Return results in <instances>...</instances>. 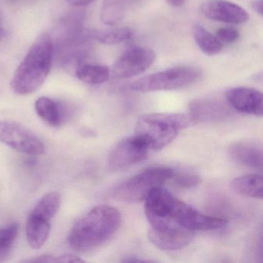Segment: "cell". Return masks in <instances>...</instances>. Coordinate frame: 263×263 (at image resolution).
<instances>
[{
	"label": "cell",
	"instance_id": "44dd1931",
	"mask_svg": "<svg viewBox=\"0 0 263 263\" xmlns=\"http://www.w3.org/2000/svg\"><path fill=\"white\" fill-rule=\"evenodd\" d=\"M61 204V194L57 192H49L38 201L30 213L51 221L59 211Z\"/></svg>",
	"mask_w": 263,
	"mask_h": 263
},
{
	"label": "cell",
	"instance_id": "d6986e66",
	"mask_svg": "<svg viewBox=\"0 0 263 263\" xmlns=\"http://www.w3.org/2000/svg\"><path fill=\"white\" fill-rule=\"evenodd\" d=\"M129 0H104L101 9V20L105 25L119 24L125 16Z\"/></svg>",
	"mask_w": 263,
	"mask_h": 263
},
{
	"label": "cell",
	"instance_id": "2e32d148",
	"mask_svg": "<svg viewBox=\"0 0 263 263\" xmlns=\"http://www.w3.org/2000/svg\"><path fill=\"white\" fill-rule=\"evenodd\" d=\"M36 115L50 127H58L64 120L62 107L56 101L47 97H41L35 102Z\"/></svg>",
	"mask_w": 263,
	"mask_h": 263
},
{
	"label": "cell",
	"instance_id": "4fadbf2b",
	"mask_svg": "<svg viewBox=\"0 0 263 263\" xmlns=\"http://www.w3.org/2000/svg\"><path fill=\"white\" fill-rule=\"evenodd\" d=\"M231 158L235 162L246 167L261 169L262 151L261 147L250 142L238 141L231 144L229 148Z\"/></svg>",
	"mask_w": 263,
	"mask_h": 263
},
{
	"label": "cell",
	"instance_id": "cb8c5ba5",
	"mask_svg": "<svg viewBox=\"0 0 263 263\" xmlns=\"http://www.w3.org/2000/svg\"><path fill=\"white\" fill-rule=\"evenodd\" d=\"M172 179H173L175 185L181 189H191L198 185L200 182V178L198 175L187 172L178 173H175V172Z\"/></svg>",
	"mask_w": 263,
	"mask_h": 263
},
{
	"label": "cell",
	"instance_id": "3957f363",
	"mask_svg": "<svg viewBox=\"0 0 263 263\" xmlns=\"http://www.w3.org/2000/svg\"><path fill=\"white\" fill-rule=\"evenodd\" d=\"M53 44L50 36L42 34L30 47L13 73L10 83L16 95L34 93L45 82L51 69Z\"/></svg>",
	"mask_w": 263,
	"mask_h": 263
},
{
	"label": "cell",
	"instance_id": "9c48e42d",
	"mask_svg": "<svg viewBox=\"0 0 263 263\" xmlns=\"http://www.w3.org/2000/svg\"><path fill=\"white\" fill-rule=\"evenodd\" d=\"M155 60L156 53L152 49L133 47L115 61L112 72L119 79H129L144 73Z\"/></svg>",
	"mask_w": 263,
	"mask_h": 263
},
{
	"label": "cell",
	"instance_id": "ba28073f",
	"mask_svg": "<svg viewBox=\"0 0 263 263\" xmlns=\"http://www.w3.org/2000/svg\"><path fill=\"white\" fill-rule=\"evenodd\" d=\"M150 151L145 140L138 135L123 139L116 144L109 155V169L119 171L138 164L147 158Z\"/></svg>",
	"mask_w": 263,
	"mask_h": 263
},
{
	"label": "cell",
	"instance_id": "9a60e30c",
	"mask_svg": "<svg viewBox=\"0 0 263 263\" xmlns=\"http://www.w3.org/2000/svg\"><path fill=\"white\" fill-rule=\"evenodd\" d=\"M192 121H209L226 115V108L221 104L209 100H196L189 105Z\"/></svg>",
	"mask_w": 263,
	"mask_h": 263
},
{
	"label": "cell",
	"instance_id": "4316f807",
	"mask_svg": "<svg viewBox=\"0 0 263 263\" xmlns=\"http://www.w3.org/2000/svg\"><path fill=\"white\" fill-rule=\"evenodd\" d=\"M252 7L255 13L262 16V0H254L252 3Z\"/></svg>",
	"mask_w": 263,
	"mask_h": 263
},
{
	"label": "cell",
	"instance_id": "7402d4cb",
	"mask_svg": "<svg viewBox=\"0 0 263 263\" xmlns=\"http://www.w3.org/2000/svg\"><path fill=\"white\" fill-rule=\"evenodd\" d=\"M92 36L101 44L116 45L130 39L132 30L127 27H116L93 32Z\"/></svg>",
	"mask_w": 263,
	"mask_h": 263
},
{
	"label": "cell",
	"instance_id": "6da1fadb",
	"mask_svg": "<svg viewBox=\"0 0 263 263\" xmlns=\"http://www.w3.org/2000/svg\"><path fill=\"white\" fill-rule=\"evenodd\" d=\"M144 201L146 217L152 229L156 230L183 228L195 232L216 230L227 224L224 218L201 213L163 187L154 189Z\"/></svg>",
	"mask_w": 263,
	"mask_h": 263
},
{
	"label": "cell",
	"instance_id": "d4e9b609",
	"mask_svg": "<svg viewBox=\"0 0 263 263\" xmlns=\"http://www.w3.org/2000/svg\"><path fill=\"white\" fill-rule=\"evenodd\" d=\"M216 37L224 44H233L239 38V33L233 27H222L216 31Z\"/></svg>",
	"mask_w": 263,
	"mask_h": 263
},
{
	"label": "cell",
	"instance_id": "8992f818",
	"mask_svg": "<svg viewBox=\"0 0 263 263\" xmlns=\"http://www.w3.org/2000/svg\"><path fill=\"white\" fill-rule=\"evenodd\" d=\"M201 76V71L195 67H173L144 77L134 82L130 87L141 93L178 90L192 85Z\"/></svg>",
	"mask_w": 263,
	"mask_h": 263
},
{
	"label": "cell",
	"instance_id": "7c38bea8",
	"mask_svg": "<svg viewBox=\"0 0 263 263\" xmlns=\"http://www.w3.org/2000/svg\"><path fill=\"white\" fill-rule=\"evenodd\" d=\"M195 232L175 228L167 230H156L151 229L148 232V239L151 242L161 250L177 251L189 245L193 239Z\"/></svg>",
	"mask_w": 263,
	"mask_h": 263
},
{
	"label": "cell",
	"instance_id": "e0dca14e",
	"mask_svg": "<svg viewBox=\"0 0 263 263\" xmlns=\"http://www.w3.org/2000/svg\"><path fill=\"white\" fill-rule=\"evenodd\" d=\"M237 193L254 198H262V177L258 174L243 175L235 178L231 183Z\"/></svg>",
	"mask_w": 263,
	"mask_h": 263
},
{
	"label": "cell",
	"instance_id": "277c9868",
	"mask_svg": "<svg viewBox=\"0 0 263 263\" xmlns=\"http://www.w3.org/2000/svg\"><path fill=\"white\" fill-rule=\"evenodd\" d=\"M190 117L181 113H158L138 118L136 135L145 140L151 150H161L190 125Z\"/></svg>",
	"mask_w": 263,
	"mask_h": 263
},
{
	"label": "cell",
	"instance_id": "5b68a950",
	"mask_svg": "<svg viewBox=\"0 0 263 263\" xmlns=\"http://www.w3.org/2000/svg\"><path fill=\"white\" fill-rule=\"evenodd\" d=\"M174 172L173 169L166 167L146 169L118 184L112 192V196L125 202L144 201L154 189L163 187L172 179Z\"/></svg>",
	"mask_w": 263,
	"mask_h": 263
},
{
	"label": "cell",
	"instance_id": "8fae6325",
	"mask_svg": "<svg viewBox=\"0 0 263 263\" xmlns=\"http://www.w3.org/2000/svg\"><path fill=\"white\" fill-rule=\"evenodd\" d=\"M226 98L235 110L242 113L261 117L263 97L261 92L251 87H234L226 92Z\"/></svg>",
	"mask_w": 263,
	"mask_h": 263
},
{
	"label": "cell",
	"instance_id": "52a82bcc",
	"mask_svg": "<svg viewBox=\"0 0 263 263\" xmlns=\"http://www.w3.org/2000/svg\"><path fill=\"white\" fill-rule=\"evenodd\" d=\"M0 143L29 155H42L46 152L45 145L37 136L14 121H0Z\"/></svg>",
	"mask_w": 263,
	"mask_h": 263
},
{
	"label": "cell",
	"instance_id": "ffe728a7",
	"mask_svg": "<svg viewBox=\"0 0 263 263\" xmlns=\"http://www.w3.org/2000/svg\"><path fill=\"white\" fill-rule=\"evenodd\" d=\"M194 39L200 50L208 56H215L221 53L223 44L216 36L200 25H195L192 30Z\"/></svg>",
	"mask_w": 263,
	"mask_h": 263
},
{
	"label": "cell",
	"instance_id": "ac0fdd59",
	"mask_svg": "<svg viewBox=\"0 0 263 263\" xmlns=\"http://www.w3.org/2000/svg\"><path fill=\"white\" fill-rule=\"evenodd\" d=\"M76 76L80 81L91 85L104 84L110 79L108 67L96 64H82L78 67Z\"/></svg>",
	"mask_w": 263,
	"mask_h": 263
},
{
	"label": "cell",
	"instance_id": "484cf974",
	"mask_svg": "<svg viewBox=\"0 0 263 263\" xmlns=\"http://www.w3.org/2000/svg\"><path fill=\"white\" fill-rule=\"evenodd\" d=\"M67 2L73 7H82L90 5L95 0H67Z\"/></svg>",
	"mask_w": 263,
	"mask_h": 263
},
{
	"label": "cell",
	"instance_id": "83f0119b",
	"mask_svg": "<svg viewBox=\"0 0 263 263\" xmlns=\"http://www.w3.org/2000/svg\"><path fill=\"white\" fill-rule=\"evenodd\" d=\"M167 4L175 7H180L184 4V0H165Z\"/></svg>",
	"mask_w": 263,
	"mask_h": 263
},
{
	"label": "cell",
	"instance_id": "7a4b0ae2",
	"mask_svg": "<svg viewBox=\"0 0 263 263\" xmlns=\"http://www.w3.org/2000/svg\"><path fill=\"white\" fill-rule=\"evenodd\" d=\"M121 221V213L113 206H95L70 229L67 236L69 246L78 252L95 250L115 235Z\"/></svg>",
	"mask_w": 263,
	"mask_h": 263
},
{
	"label": "cell",
	"instance_id": "5bb4252c",
	"mask_svg": "<svg viewBox=\"0 0 263 263\" xmlns=\"http://www.w3.org/2000/svg\"><path fill=\"white\" fill-rule=\"evenodd\" d=\"M50 221L30 213L27 221L26 234L30 247L41 249L48 239L50 233Z\"/></svg>",
	"mask_w": 263,
	"mask_h": 263
},
{
	"label": "cell",
	"instance_id": "30bf717a",
	"mask_svg": "<svg viewBox=\"0 0 263 263\" xmlns=\"http://www.w3.org/2000/svg\"><path fill=\"white\" fill-rule=\"evenodd\" d=\"M201 10L208 19L226 24H245L249 20L246 10L227 0H207L201 4Z\"/></svg>",
	"mask_w": 263,
	"mask_h": 263
},
{
	"label": "cell",
	"instance_id": "603a6c76",
	"mask_svg": "<svg viewBox=\"0 0 263 263\" xmlns=\"http://www.w3.org/2000/svg\"><path fill=\"white\" fill-rule=\"evenodd\" d=\"M19 226L16 223L0 229V261L8 256L18 235Z\"/></svg>",
	"mask_w": 263,
	"mask_h": 263
},
{
	"label": "cell",
	"instance_id": "f1b7e54d",
	"mask_svg": "<svg viewBox=\"0 0 263 263\" xmlns=\"http://www.w3.org/2000/svg\"><path fill=\"white\" fill-rule=\"evenodd\" d=\"M3 30L2 27H1V24H0V38L2 36Z\"/></svg>",
	"mask_w": 263,
	"mask_h": 263
}]
</instances>
